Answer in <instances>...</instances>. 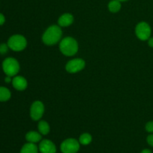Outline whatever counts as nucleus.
Instances as JSON below:
<instances>
[{"mask_svg":"<svg viewBox=\"0 0 153 153\" xmlns=\"http://www.w3.org/2000/svg\"><path fill=\"white\" fill-rule=\"evenodd\" d=\"M62 37V31L58 25H51L46 30L42 37V40L47 46L55 45L61 40Z\"/></svg>","mask_w":153,"mask_h":153,"instance_id":"1","label":"nucleus"},{"mask_svg":"<svg viewBox=\"0 0 153 153\" xmlns=\"http://www.w3.org/2000/svg\"><path fill=\"white\" fill-rule=\"evenodd\" d=\"M59 48L61 52L64 55L73 56L77 53L79 50V44L74 38L71 37H67L61 40Z\"/></svg>","mask_w":153,"mask_h":153,"instance_id":"2","label":"nucleus"},{"mask_svg":"<svg viewBox=\"0 0 153 153\" xmlns=\"http://www.w3.org/2000/svg\"><path fill=\"white\" fill-rule=\"evenodd\" d=\"M7 46L11 50L19 52L26 47L27 40L20 34H14L11 36L7 40Z\"/></svg>","mask_w":153,"mask_h":153,"instance_id":"3","label":"nucleus"},{"mask_svg":"<svg viewBox=\"0 0 153 153\" xmlns=\"http://www.w3.org/2000/svg\"><path fill=\"white\" fill-rule=\"evenodd\" d=\"M2 69L7 76H14L19 73V64L13 58H7L2 63Z\"/></svg>","mask_w":153,"mask_h":153,"instance_id":"4","label":"nucleus"},{"mask_svg":"<svg viewBox=\"0 0 153 153\" xmlns=\"http://www.w3.org/2000/svg\"><path fill=\"white\" fill-rule=\"evenodd\" d=\"M80 149V143L74 138H68L61 144V151L63 153H77Z\"/></svg>","mask_w":153,"mask_h":153,"instance_id":"5","label":"nucleus"},{"mask_svg":"<svg viewBox=\"0 0 153 153\" xmlns=\"http://www.w3.org/2000/svg\"><path fill=\"white\" fill-rule=\"evenodd\" d=\"M152 30L149 24L146 22H140L136 25L135 34L141 40H148L150 37Z\"/></svg>","mask_w":153,"mask_h":153,"instance_id":"6","label":"nucleus"},{"mask_svg":"<svg viewBox=\"0 0 153 153\" xmlns=\"http://www.w3.org/2000/svg\"><path fill=\"white\" fill-rule=\"evenodd\" d=\"M44 113V105L40 101H35L30 108V116L34 121L39 120Z\"/></svg>","mask_w":153,"mask_h":153,"instance_id":"7","label":"nucleus"},{"mask_svg":"<svg viewBox=\"0 0 153 153\" xmlns=\"http://www.w3.org/2000/svg\"><path fill=\"white\" fill-rule=\"evenodd\" d=\"M85 67V61L80 58L71 60L66 64V70L70 73H76L80 72Z\"/></svg>","mask_w":153,"mask_h":153,"instance_id":"8","label":"nucleus"},{"mask_svg":"<svg viewBox=\"0 0 153 153\" xmlns=\"http://www.w3.org/2000/svg\"><path fill=\"white\" fill-rule=\"evenodd\" d=\"M55 143L49 140H43L39 145V151L41 153H56Z\"/></svg>","mask_w":153,"mask_h":153,"instance_id":"9","label":"nucleus"},{"mask_svg":"<svg viewBox=\"0 0 153 153\" xmlns=\"http://www.w3.org/2000/svg\"><path fill=\"white\" fill-rule=\"evenodd\" d=\"M12 85L16 90L19 91H24L28 86V82L26 79L22 76H15L12 80Z\"/></svg>","mask_w":153,"mask_h":153,"instance_id":"10","label":"nucleus"},{"mask_svg":"<svg viewBox=\"0 0 153 153\" xmlns=\"http://www.w3.org/2000/svg\"><path fill=\"white\" fill-rule=\"evenodd\" d=\"M74 21L73 16L70 13H64L59 17L58 20V23L61 27H67L71 25Z\"/></svg>","mask_w":153,"mask_h":153,"instance_id":"11","label":"nucleus"},{"mask_svg":"<svg viewBox=\"0 0 153 153\" xmlns=\"http://www.w3.org/2000/svg\"><path fill=\"white\" fill-rule=\"evenodd\" d=\"M25 139L29 143H36L37 142L40 141L42 139V136L40 133L37 132V131H28L26 134H25Z\"/></svg>","mask_w":153,"mask_h":153,"instance_id":"12","label":"nucleus"},{"mask_svg":"<svg viewBox=\"0 0 153 153\" xmlns=\"http://www.w3.org/2000/svg\"><path fill=\"white\" fill-rule=\"evenodd\" d=\"M20 153H38V148L35 143H27L22 147Z\"/></svg>","mask_w":153,"mask_h":153,"instance_id":"13","label":"nucleus"},{"mask_svg":"<svg viewBox=\"0 0 153 153\" xmlns=\"http://www.w3.org/2000/svg\"><path fill=\"white\" fill-rule=\"evenodd\" d=\"M38 130L40 134L46 135V134H49L50 131V126L47 122L42 120L38 123Z\"/></svg>","mask_w":153,"mask_h":153,"instance_id":"14","label":"nucleus"},{"mask_svg":"<svg viewBox=\"0 0 153 153\" xmlns=\"http://www.w3.org/2000/svg\"><path fill=\"white\" fill-rule=\"evenodd\" d=\"M11 97L10 91L4 87H0V102H6Z\"/></svg>","mask_w":153,"mask_h":153,"instance_id":"15","label":"nucleus"},{"mask_svg":"<svg viewBox=\"0 0 153 153\" xmlns=\"http://www.w3.org/2000/svg\"><path fill=\"white\" fill-rule=\"evenodd\" d=\"M108 9L112 13H117L121 9V1L119 0H111L108 3Z\"/></svg>","mask_w":153,"mask_h":153,"instance_id":"16","label":"nucleus"},{"mask_svg":"<svg viewBox=\"0 0 153 153\" xmlns=\"http://www.w3.org/2000/svg\"><path fill=\"white\" fill-rule=\"evenodd\" d=\"M92 141V136L88 133H84V134H81L79 137V143L82 145H86L90 144Z\"/></svg>","mask_w":153,"mask_h":153,"instance_id":"17","label":"nucleus"},{"mask_svg":"<svg viewBox=\"0 0 153 153\" xmlns=\"http://www.w3.org/2000/svg\"><path fill=\"white\" fill-rule=\"evenodd\" d=\"M146 131L149 133H153V121H150V122H148L146 124V126H145Z\"/></svg>","mask_w":153,"mask_h":153,"instance_id":"18","label":"nucleus"},{"mask_svg":"<svg viewBox=\"0 0 153 153\" xmlns=\"http://www.w3.org/2000/svg\"><path fill=\"white\" fill-rule=\"evenodd\" d=\"M8 46L6 44H1L0 45V54H1V55H4V54H5L6 52H7V49H8Z\"/></svg>","mask_w":153,"mask_h":153,"instance_id":"19","label":"nucleus"},{"mask_svg":"<svg viewBox=\"0 0 153 153\" xmlns=\"http://www.w3.org/2000/svg\"><path fill=\"white\" fill-rule=\"evenodd\" d=\"M146 141H147L148 144H149V146H152L153 147V134H149V135L148 136L147 138H146Z\"/></svg>","mask_w":153,"mask_h":153,"instance_id":"20","label":"nucleus"},{"mask_svg":"<svg viewBox=\"0 0 153 153\" xmlns=\"http://www.w3.org/2000/svg\"><path fill=\"white\" fill-rule=\"evenodd\" d=\"M5 22V18H4V16L2 14V13H0V25H2Z\"/></svg>","mask_w":153,"mask_h":153,"instance_id":"21","label":"nucleus"},{"mask_svg":"<svg viewBox=\"0 0 153 153\" xmlns=\"http://www.w3.org/2000/svg\"><path fill=\"white\" fill-rule=\"evenodd\" d=\"M148 44L150 47L153 48V37H149V40H148Z\"/></svg>","mask_w":153,"mask_h":153,"instance_id":"22","label":"nucleus"},{"mask_svg":"<svg viewBox=\"0 0 153 153\" xmlns=\"http://www.w3.org/2000/svg\"><path fill=\"white\" fill-rule=\"evenodd\" d=\"M4 81H5V82H7V83H10V82H11V79H10V76H7V77L4 79Z\"/></svg>","mask_w":153,"mask_h":153,"instance_id":"23","label":"nucleus"},{"mask_svg":"<svg viewBox=\"0 0 153 153\" xmlns=\"http://www.w3.org/2000/svg\"><path fill=\"white\" fill-rule=\"evenodd\" d=\"M140 153H152V151L149 150V149H143V150H142Z\"/></svg>","mask_w":153,"mask_h":153,"instance_id":"24","label":"nucleus"},{"mask_svg":"<svg viewBox=\"0 0 153 153\" xmlns=\"http://www.w3.org/2000/svg\"><path fill=\"white\" fill-rule=\"evenodd\" d=\"M120 1H128V0H119Z\"/></svg>","mask_w":153,"mask_h":153,"instance_id":"25","label":"nucleus"}]
</instances>
